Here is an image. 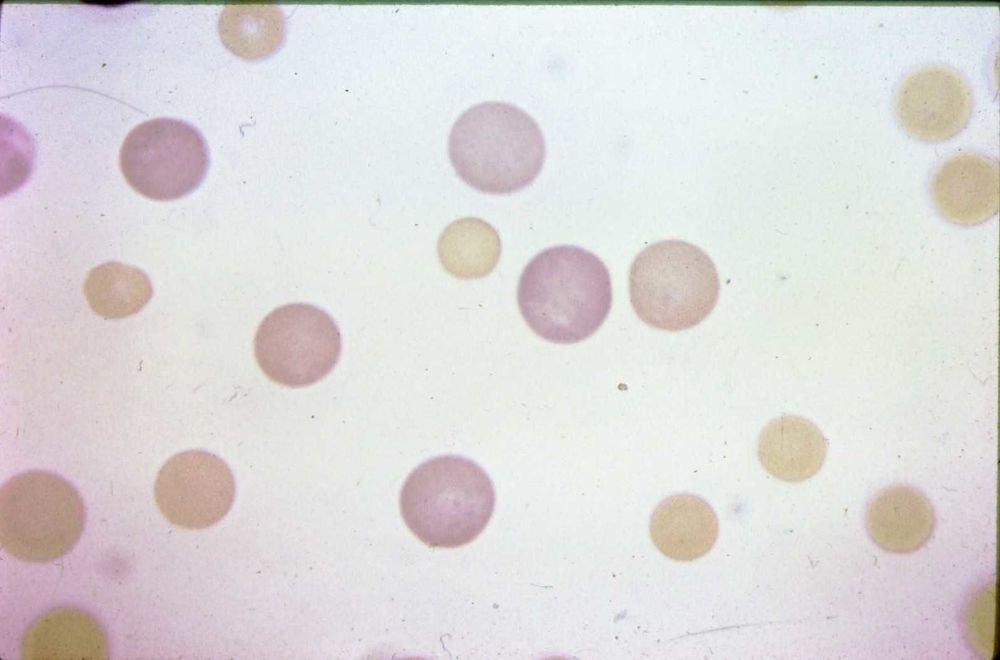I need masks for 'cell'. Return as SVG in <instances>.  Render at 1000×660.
<instances>
[{"mask_svg":"<svg viewBox=\"0 0 1000 660\" xmlns=\"http://www.w3.org/2000/svg\"><path fill=\"white\" fill-rule=\"evenodd\" d=\"M519 311L540 338L574 344L591 337L612 306L609 271L592 252L550 247L525 266L518 283Z\"/></svg>","mask_w":1000,"mask_h":660,"instance_id":"6da1fadb","label":"cell"},{"mask_svg":"<svg viewBox=\"0 0 1000 660\" xmlns=\"http://www.w3.org/2000/svg\"><path fill=\"white\" fill-rule=\"evenodd\" d=\"M545 152L537 122L521 108L500 101L465 110L448 138L457 175L488 194H510L531 184L542 169Z\"/></svg>","mask_w":1000,"mask_h":660,"instance_id":"7a4b0ae2","label":"cell"},{"mask_svg":"<svg viewBox=\"0 0 1000 660\" xmlns=\"http://www.w3.org/2000/svg\"><path fill=\"white\" fill-rule=\"evenodd\" d=\"M495 500L493 483L477 463L459 455H441L408 475L399 505L405 524L423 543L456 548L485 529Z\"/></svg>","mask_w":1000,"mask_h":660,"instance_id":"3957f363","label":"cell"},{"mask_svg":"<svg viewBox=\"0 0 1000 660\" xmlns=\"http://www.w3.org/2000/svg\"><path fill=\"white\" fill-rule=\"evenodd\" d=\"M720 280L711 258L682 240L647 246L629 273L630 301L647 325L681 331L702 322L716 306Z\"/></svg>","mask_w":1000,"mask_h":660,"instance_id":"277c9868","label":"cell"},{"mask_svg":"<svg viewBox=\"0 0 1000 660\" xmlns=\"http://www.w3.org/2000/svg\"><path fill=\"white\" fill-rule=\"evenodd\" d=\"M86 521L83 499L63 477L29 470L0 491V541L6 552L31 563H47L70 552Z\"/></svg>","mask_w":1000,"mask_h":660,"instance_id":"5b68a950","label":"cell"},{"mask_svg":"<svg viewBox=\"0 0 1000 660\" xmlns=\"http://www.w3.org/2000/svg\"><path fill=\"white\" fill-rule=\"evenodd\" d=\"M120 168L139 194L159 201L193 192L209 168V150L201 132L174 118H154L135 126L120 149Z\"/></svg>","mask_w":1000,"mask_h":660,"instance_id":"8992f818","label":"cell"},{"mask_svg":"<svg viewBox=\"0 0 1000 660\" xmlns=\"http://www.w3.org/2000/svg\"><path fill=\"white\" fill-rule=\"evenodd\" d=\"M342 349L338 326L324 310L290 303L270 312L260 323L254 354L263 373L288 387H305L327 376Z\"/></svg>","mask_w":1000,"mask_h":660,"instance_id":"52a82bcc","label":"cell"},{"mask_svg":"<svg viewBox=\"0 0 1000 660\" xmlns=\"http://www.w3.org/2000/svg\"><path fill=\"white\" fill-rule=\"evenodd\" d=\"M235 491L227 463L204 450H188L168 459L154 485L161 513L186 529H203L219 522L231 509Z\"/></svg>","mask_w":1000,"mask_h":660,"instance_id":"ba28073f","label":"cell"},{"mask_svg":"<svg viewBox=\"0 0 1000 660\" xmlns=\"http://www.w3.org/2000/svg\"><path fill=\"white\" fill-rule=\"evenodd\" d=\"M897 118L912 137L941 142L959 134L973 112L969 84L957 73L939 66L922 67L907 76L895 101Z\"/></svg>","mask_w":1000,"mask_h":660,"instance_id":"9c48e42d","label":"cell"},{"mask_svg":"<svg viewBox=\"0 0 1000 660\" xmlns=\"http://www.w3.org/2000/svg\"><path fill=\"white\" fill-rule=\"evenodd\" d=\"M931 196L947 221L967 227L984 223L999 207L998 163L979 153L953 155L935 170Z\"/></svg>","mask_w":1000,"mask_h":660,"instance_id":"30bf717a","label":"cell"},{"mask_svg":"<svg viewBox=\"0 0 1000 660\" xmlns=\"http://www.w3.org/2000/svg\"><path fill=\"white\" fill-rule=\"evenodd\" d=\"M21 656L30 660L109 659L104 627L75 606H57L39 615L21 640Z\"/></svg>","mask_w":1000,"mask_h":660,"instance_id":"8fae6325","label":"cell"},{"mask_svg":"<svg viewBox=\"0 0 1000 660\" xmlns=\"http://www.w3.org/2000/svg\"><path fill=\"white\" fill-rule=\"evenodd\" d=\"M866 530L881 549L907 554L922 548L931 538L936 517L930 500L917 488L891 485L868 503Z\"/></svg>","mask_w":1000,"mask_h":660,"instance_id":"7c38bea8","label":"cell"},{"mask_svg":"<svg viewBox=\"0 0 1000 660\" xmlns=\"http://www.w3.org/2000/svg\"><path fill=\"white\" fill-rule=\"evenodd\" d=\"M650 536L665 556L692 561L704 556L716 542L718 518L704 499L693 494H676L664 499L653 511Z\"/></svg>","mask_w":1000,"mask_h":660,"instance_id":"4fadbf2b","label":"cell"},{"mask_svg":"<svg viewBox=\"0 0 1000 660\" xmlns=\"http://www.w3.org/2000/svg\"><path fill=\"white\" fill-rule=\"evenodd\" d=\"M758 458L765 470L786 482L814 476L827 454V440L806 418L787 415L770 421L758 439Z\"/></svg>","mask_w":1000,"mask_h":660,"instance_id":"5bb4252c","label":"cell"},{"mask_svg":"<svg viewBox=\"0 0 1000 660\" xmlns=\"http://www.w3.org/2000/svg\"><path fill=\"white\" fill-rule=\"evenodd\" d=\"M438 256L451 275L473 279L488 275L501 255L497 231L479 218H462L448 225L438 239Z\"/></svg>","mask_w":1000,"mask_h":660,"instance_id":"9a60e30c","label":"cell"},{"mask_svg":"<svg viewBox=\"0 0 1000 660\" xmlns=\"http://www.w3.org/2000/svg\"><path fill=\"white\" fill-rule=\"evenodd\" d=\"M223 44L235 55L258 60L272 55L285 38V19L274 5H228L218 24Z\"/></svg>","mask_w":1000,"mask_h":660,"instance_id":"2e32d148","label":"cell"},{"mask_svg":"<svg viewBox=\"0 0 1000 660\" xmlns=\"http://www.w3.org/2000/svg\"><path fill=\"white\" fill-rule=\"evenodd\" d=\"M84 294L96 314L105 319H119L144 308L153 295V287L142 270L112 261L90 270Z\"/></svg>","mask_w":1000,"mask_h":660,"instance_id":"e0dca14e","label":"cell"}]
</instances>
